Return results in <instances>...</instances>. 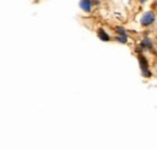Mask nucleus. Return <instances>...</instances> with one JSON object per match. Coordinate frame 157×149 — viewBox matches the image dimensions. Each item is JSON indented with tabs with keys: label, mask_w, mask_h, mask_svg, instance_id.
Returning <instances> with one entry per match:
<instances>
[{
	"label": "nucleus",
	"mask_w": 157,
	"mask_h": 149,
	"mask_svg": "<svg viewBox=\"0 0 157 149\" xmlns=\"http://www.w3.org/2000/svg\"><path fill=\"white\" fill-rule=\"evenodd\" d=\"M139 66H140V69H141V74L144 75L145 78H149L151 76V73L149 70V63H147V59L144 56H139Z\"/></svg>",
	"instance_id": "nucleus-1"
},
{
	"label": "nucleus",
	"mask_w": 157,
	"mask_h": 149,
	"mask_svg": "<svg viewBox=\"0 0 157 149\" xmlns=\"http://www.w3.org/2000/svg\"><path fill=\"white\" fill-rule=\"evenodd\" d=\"M98 37L100 40H103V41H109L110 40V37L106 34V32L105 30H103V29H99L98 30Z\"/></svg>",
	"instance_id": "nucleus-4"
},
{
	"label": "nucleus",
	"mask_w": 157,
	"mask_h": 149,
	"mask_svg": "<svg viewBox=\"0 0 157 149\" xmlns=\"http://www.w3.org/2000/svg\"><path fill=\"white\" fill-rule=\"evenodd\" d=\"M141 46H144V47H151L152 46V44H151V40L150 39H144L143 41H141Z\"/></svg>",
	"instance_id": "nucleus-5"
},
{
	"label": "nucleus",
	"mask_w": 157,
	"mask_h": 149,
	"mask_svg": "<svg viewBox=\"0 0 157 149\" xmlns=\"http://www.w3.org/2000/svg\"><path fill=\"white\" fill-rule=\"evenodd\" d=\"M117 41H118V42H122V44H126V41H127V38H126V37H118L117 38Z\"/></svg>",
	"instance_id": "nucleus-7"
},
{
	"label": "nucleus",
	"mask_w": 157,
	"mask_h": 149,
	"mask_svg": "<svg viewBox=\"0 0 157 149\" xmlns=\"http://www.w3.org/2000/svg\"><path fill=\"white\" fill-rule=\"evenodd\" d=\"M80 7L86 11V12H90L91 9H92V0H81L80 1Z\"/></svg>",
	"instance_id": "nucleus-3"
},
{
	"label": "nucleus",
	"mask_w": 157,
	"mask_h": 149,
	"mask_svg": "<svg viewBox=\"0 0 157 149\" xmlns=\"http://www.w3.org/2000/svg\"><path fill=\"white\" fill-rule=\"evenodd\" d=\"M116 30H117V33L121 35V37H126V33H124V29H123V28L117 27V28H116Z\"/></svg>",
	"instance_id": "nucleus-6"
},
{
	"label": "nucleus",
	"mask_w": 157,
	"mask_h": 149,
	"mask_svg": "<svg viewBox=\"0 0 157 149\" xmlns=\"http://www.w3.org/2000/svg\"><path fill=\"white\" fill-rule=\"evenodd\" d=\"M140 1H141V2H143V1H146V0H140Z\"/></svg>",
	"instance_id": "nucleus-8"
},
{
	"label": "nucleus",
	"mask_w": 157,
	"mask_h": 149,
	"mask_svg": "<svg viewBox=\"0 0 157 149\" xmlns=\"http://www.w3.org/2000/svg\"><path fill=\"white\" fill-rule=\"evenodd\" d=\"M155 18H156V17H155V14H154V12H146V14H144V16L141 17L140 23H141V26L147 27V26H150V24L154 23Z\"/></svg>",
	"instance_id": "nucleus-2"
}]
</instances>
